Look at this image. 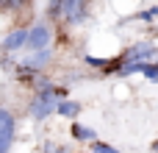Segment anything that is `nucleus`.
Instances as JSON below:
<instances>
[{"mask_svg": "<svg viewBox=\"0 0 158 153\" xmlns=\"http://www.w3.org/2000/svg\"><path fill=\"white\" fill-rule=\"evenodd\" d=\"M50 61H53V53H50V47H44V50H33L31 56H25L19 64H25V67H31V70L42 72V70H44Z\"/></svg>", "mask_w": 158, "mask_h": 153, "instance_id": "nucleus-7", "label": "nucleus"}, {"mask_svg": "<svg viewBox=\"0 0 158 153\" xmlns=\"http://www.w3.org/2000/svg\"><path fill=\"white\" fill-rule=\"evenodd\" d=\"M72 137H75V139H81V142H94V139H97L94 128L81 125V123H72Z\"/></svg>", "mask_w": 158, "mask_h": 153, "instance_id": "nucleus-9", "label": "nucleus"}, {"mask_svg": "<svg viewBox=\"0 0 158 153\" xmlns=\"http://www.w3.org/2000/svg\"><path fill=\"white\" fill-rule=\"evenodd\" d=\"M31 0H0V8L3 11H8V14H14V11H19L22 6H28Z\"/></svg>", "mask_w": 158, "mask_h": 153, "instance_id": "nucleus-11", "label": "nucleus"}, {"mask_svg": "<svg viewBox=\"0 0 158 153\" xmlns=\"http://www.w3.org/2000/svg\"><path fill=\"white\" fill-rule=\"evenodd\" d=\"M47 20H61V0L47 3Z\"/></svg>", "mask_w": 158, "mask_h": 153, "instance_id": "nucleus-12", "label": "nucleus"}, {"mask_svg": "<svg viewBox=\"0 0 158 153\" xmlns=\"http://www.w3.org/2000/svg\"><path fill=\"white\" fill-rule=\"evenodd\" d=\"M158 17V6H150V8H144V11H139V14H131V17H125V22H133V20H142V22H153Z\"/></svg>", "mask_w": 158, "mask_h": 153, "instance_id": "nucleus-10", "label": "nucleus"}, {"mask_svg": "<svg viewBox=\"0 0 158 153\" xmlns=\"http://www.w3.org/2000/svg\"><path fill=\"white\" fill-rule=\"evenodd\" d=\"M89 151H92V153H119L117 148H111L108 142H97V139H94V142L89 145Z\"/></svg>", "mask_w": 158, "mask_h": 153, "instance_id": "nucleus-13", "label": "nucleus"}, {"mask_svg": "<svg viewBox=\"0 0 158 153\" xmlns=\"http://www.w3.org/2000/svg\"><path fill=\"white\" fill-rule=\"evenodd\" d=\"M89 153H92V151H89Z\"/></svg>", "mask_w": 158, "mask_h": 153, "instance_id": "nucleus-17", "label": "nucleus"}, {"mask_svg": "<svg viewBox=\"0 0 158 153\" xmlns=\"http://www.w3.org/2000/svg\"><path fill=\"white\" fill-rule=\"evenodd\" d=\"M28 39H31V28H14V31L3 39V50H6V53L22 50V47H28Z\"/></svg>", "mask_w": 158, "mask_h": 153, "instance_id": "nucleus-6", "label": "nucleus"}, {"mask_svg": "<svg viewBox=\"0 0 158 153\" xmlns=\"http://www.w3.org/2000/svg\"><path fill=\"white\" fill-rule=\"evenodd\" d=\"M142 75H147V81H158V64L144 61V67H142Z\"/></svg>", "mask_w": 158, "mask_h": 153, "instance_id": "nucleus-14", "label": "nucleus"}, {"mask_svg": "<svg viewBox=\"0 0 158 153\" xmlns=\"http://www.w3.org/2000/svg\"><path fill=\"white\" fill-rule=\"evenodd\" d=\"M14 142V114L8 109H0V153L11 151Z\"/></svg>", "mask_w": 158, "mask_h": 153, "instance_id": "nucleus-4", "label": "nucleus"}, {"mask_svg": "<svg viewBox=\"0 0 158 153\" xmlns=\"http://www.w3.org/2000/svg\"><path fill=\"white\" fill-rule=\"evenodd\" d=\"M128 61H150V59H156L158 50L153 42H136V45H131L125 53H122Z\"/></svg>", "mask_w": 158, "mask_h": 153, "instance_id": "nucleus-5", "label": "nucleus"}, {"mask_svg": "<svg viewBox=\"0 0 158 153\" xmlns=\"http://www.w3.org/2000/svg\"><path fill=\"white\" fill-rule=\"evenodd\" d=\"M86 8L89 0H61V20L67 25H78L86 20Z\"/></svg>", "mask_w": 158, "mask_h": 153, "instance_id": "nucleus-2", "label": "nucleus"}, {"mask_svg": "<svg viewBox=\"0 0 158 153\" xmlns=\"http://www.w3.org/2000/svg\"><path fill=\"white\" fill-rule=\"evenodd\" d=\"M153 153H156V151H153Z\"/></svg>", "mask_w": 158, "mask_h": 153, "instance_id": "nucleus-16", "label": "nucleus"}, {"mask_svg": "<svg viewBox=\"0 0 158 153\" xmlns=\"http://www.w3.org/2000/svg\"><path fill=\"white\" fill-rule=\"evenodd\" d=\"M50 42H53V28H50V22H36L33 28H31V39H28V47L31 50H44V47H50Z\"/></svg>", "mask_w": 158, "mask_h": 153, "instance_id": "nucleus-3", "label": "nucleus"}, {"mask_svg": "<svg viewBox=\"0 0 158 153\" xmlns=\"http://www.w3.org/2000/svg\"><path fill=\"white\" fill-rule=\"evenodd\" d=\"M58 114L61 117H69V120H75L78 114H81V103H75V100H58Z\"/></svg>", "mask_w": 158, "mask_h": 153, "instance_id": "nucleus-8", "label": "nucleus"}, {"mask_svg": "<svg viewBox=\"0 0 158 153\" xmlns=\"http://www.w3.org/2000/svg\"><path fill=\"white\" fill-rule=\"evenodd\" d=\"M58 95L56 92H36V98L31 100V114H33V120H47L50 114H56L58 111Z\"/></svg>", "mask_w": 158, "mask_h": 153, "instance_id": "nucleus-1", "label": "nucleus"}, {"mask_svg": "<svg viewBox=\"0 0 158 153\" xmlns=\"http://www.w3.org/2000/svg\"><path fill=\"white\" fill-rule=\"evenodd\" d=\"M42 151H44V153H67V145L53 148V142H44V145H42Z\"/></svg>", "mask_w": 158, "mask_h": 153, "instance_id": "nucleus-15", "label": "nucleus"}]
</instances>
